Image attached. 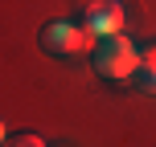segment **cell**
<instances>
[{
    "mask_svg": "<svg viewBox=\"0 0 156 147\" xmlns=\"http://www.w3.org/2000/svg\"><path fill=\"white\" fill-rule=\"evenodd\" d=\"M136 65H140V49L132 45V37L123 33H111V37H99L90 49V70L103 78V82H132Z\"/></svg>",
    "mask_w": 156,
    "mask_h": 147,
    "instance_id": "obj_1",
    "label": "cell"
},
{
    "mask_svg": "<svg viewBox=\"0 0 156 147\" xmlns=\"http://www.w3.org/2000/svg\"><path fill=\"white\" fill-rule=\"evenodd\" d=\"M37 45L45 49L49 57H74V53L94 49V37L78 21H45L41 33H37Z\"/></svg>",
    "mask_w": 156,
    "mask_h": 147,
    "instance_id": "obj_2",
    "label": "cell"
},
{
    "mask_svg": "<svg viewBox=\"0 0 156 147\" xmlns=\"http://www.w3.org/2000/svg\"><path fill=\"white\" fill-rule=\"evenodd\" d=\"M78 25H82L94 41H99V37H111V33H123L127 8H123V0H86Z\"/></svg>",
    "mask_w": 156,
    "mask_h": 147,
    "instance_id": "obj_3",
    "label": "cell"
},
{
    "mask_svg": "<svg viewBox=\"0 0 156 147\" xmlns=\"http://www.w3.org/2000/svg\"><path fill=\"white\" fill-rule=\"evenodd\" d=\"M132 82L140 86L144 94H156V41H152V45H144V53H140V65H136Z\"/></svg>",
    "mask_w": 156,
    "mask_h": 147,
    "instance_id": "obj_4",
    "label": "cell"
},
{
    "mask_svg": "<svg viewBox=\"0 0 156 147\" xmlns=\"http://www.w3.org/2000/svg\"><path fill=\"white\" fill-rule=\"evenodd\" d=\"M8 147H45V139H41V135H33V131H21V135H12V139H8Z\"/></svg>",
    "mask_w": 156,
    "mask_h": 147,
    "instance_id": "obj_5",
    "label": "cell"
},
{
    "mask_svg": "<svg viewBox=\"0 0 156 147\" xmlns=\"http://www.w3.org/2000/svg\"><path fill=\"white\" fill-rule=\"evenodd\" d=\"M0 143H4V119H0Z\"/></svg>",
    "mask_w": 156,
    "mask_h": 147,
    "instance_id": "obj_6",
    "label": "cell"
}]
</instances>
